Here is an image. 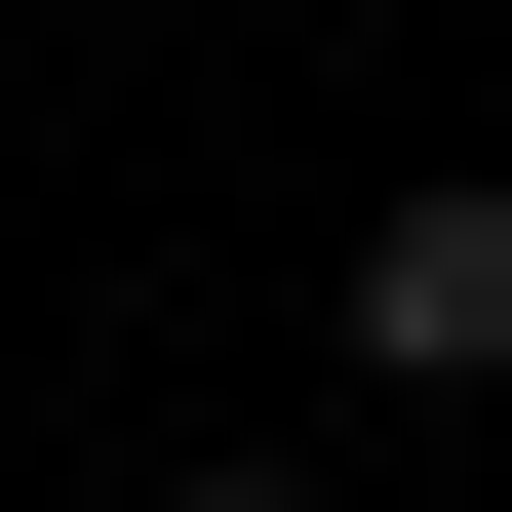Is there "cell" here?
<instances>
[{
	"label": "cell",
	"instance_id": "cell-1",
	"mask_svg": "<svg viewBox=\"0 0 512 512\" xmlns=\"http://www.w3.org/2000/svg\"><path fill=\"white\" fill-rule=\"evenodd\" d=\"M355 355L394 394H512V197H394V237H355Z\"/></svg>",
	"mask_w": 512,
	"mask_h": 512
},
{
	"label": "cell",
	"instance_id": "cell-2",
	"mask_svg": "<svg viewBox=\"0 0 512 512\" xmlns=\"http://www.w3.org/2000/svg\"><path fill=\"white\" fill-rule=\"evenodd\" d=\"M158 512H316V473H158Z\"/></svg>",
	"mask_w": 512,
	"mask_h": 512
}]
</instances>
